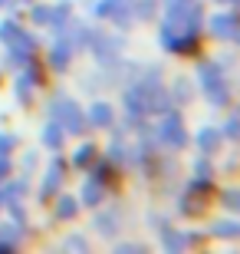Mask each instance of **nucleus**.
I'll return each mask as SVG.
<instances>
[{
    "instance_id": "4468645a",
    "label": "nucleus",
    "mask_w": 240,
    "mask_h": 254,
    "mask_svg": "<svg viewBox=\"0 0 240 254\" xmlns=\"http://www.w3.org/2000/svg\"><path fill=\"white\" fill-rule=\"evenodd\" d=\"M49 23H53V27H66V23H69V3H59V7H53V13H49Z\"/></svg>"
},
{
    "instance_id": "2eb2a0df",
    "label": "nucleus",
    "mask_w": 240,
    "mask_h": 254,
    "mask_svg": "<svg viewBox=\"0 0 240 254\" xmlns=\"http://www.w3.org/2000/svg\"><path fill=\"white\" fill-rule=\"evenodd\" d=\"M93 155H96V145H93V142H83L73 162H76V165H89V162H93Z\"/></svg>"
},
{
    "instance_id": "bb28decb",
    "label": "nucleus",
    "mask_w": 240,
    "mask_h": 254,
    "mask_svg": "<svg viewBox=\"0 0 240 254\" xmlns=\"http://www.w3.org/2000/svg\"><path fill=\"white\" fill-rule=\"evenodd\" d=\"M227 3H234V0H227Z\"/></svg>"
},
{
    "instance_id": "4be33fe9",
    "label": "nucleus",
    "mask_w": 240,
    "mask_h": 254,
    "mask_svg": "<svg viewBox=\"0 0 240 254\" xmlns=\"http://www.w3.org/2000/svg\"><path fill=\"white\" fill-rule=\"evenodd\" d=\"M175 89H178V96H175V99H178V103H185V99H188V79H178V86H175Z\"/></svg>"
},
{
    "instance_id": "0eeeda50",
    "label": "nucleus",
    "mask_w": 240,
    "mask_h": 254,
    "mask_svg": "<svg viewBox=\"0 0 240 254\" xmlns=\"http://www.w3.org/2000/svg\"><path fill=\"white\" fill-rule=\"evenodd\" d=\"M69 57H73V40H56V47H53V53H49V66L53 69H63L66 63H69Z\"/></svg>"
},
{
    "instance_id": "f257e3e1",
    "label": "nucleus",
    "mask_w": 240,
    "mask_h": 254,
    "mask_svg": "<svg viewBox=\"0 0 240 254\" xmlns=\"http://www.w3.org/2000/svg\"><path fill=\"white\" fill-rule=\"evenodd\" d=\"M0 37H3V43H7L10 60H13V63H23V66L30 63L33 50H37V40L30 37L17 20H3V23H0Z\"/></svg>"
},
{
    "instance_id": "b1692460",
    "label": "nucleus",
    "mask_w": 240,
    "mask_h": 254,
    "mask_svg": "<svg viewBox=\"0 0 240 254\" xmlns=\"http://www.w3.org/2000/svg\"><path fill=\"white\" fill-rule=\"evenodd\" d=\"M224 205H227V208H237V191H227V195H224Z\"/></svg>"
},
{
    "instance_id": "aec40b11",
    "label": "nucleus",
    "mask_w": 240,
    "mask_h": 254,
    "mask_svg": "<svg viewBox=\"0 0 240 254\" xmlns=\"http://www.w3.org/2000/svg\"><path fill=\"white\" fill-rule=\"evenodd\" d=\"M66 248H69V251H86V238H79V235H73V238H66Z\"/></svg>"
},
{
    "instance_id": "f03ea898",
    "label": "nucleus",
    "mask_w": 240,
    "mask_h": 254,
    "mask_svg": "<svg viewBox=\"0 0 240 254\" xmlns=\"http://www.w3.org/2000/svg\"><path fill=\"white\" fill-rule=\"evenodd\" d=\"M53 119L63 123V132H83V126H86L83 109H79L73 99H59V103H53Z\"/></svg>"
},
{
    "instance_id": "1a4fd4ad",
    "label": "nucleus",
    "mask_w": 240,
    "mask_h": 254,
    "mask_svg": "<svg viewBox=\"0 0 240 254\" xmlns=\"http://www.w3.org/2000/svg\"><path fill=\"white\" fill-rule=\"evenodd\" d=\"M217 142H221V132L214 129V126H207V129L197 132V145H201V152H214Z\"/></svg>"
},
{
    "instance_id": "a878e982",
    "label": "nucleus",
    "mask_w": 240,
    "mask_h": 254,
    "mask_svg": "<svg viewBox=\"0 0 240 254\" xmlns=\"http://www.w3.org/2000/svg\"><path fill=\"white\" fill-rule=\"evenodd\" d=\"M3 3H7V0H0V7H3Z\"/></svg>"
},
{
    "instance_id": "412c9836",
    "label": "nucleus",
    "mask_w": 240,
    "mask_h": 254,
    "mask_svg": "<svg viewBox=\"0 0 240 254\" xmlns=\"http://www.w3.org/2000/svg\"><path fill=\"white\" fill-rule=\"evenodd\" d=\"M13 135H3V132H0V155H10V149H13Z\"/></svg>"
},
{
    "instance_id": "39448f33",
    "label": "nucleus",
    "mask_w": 240,
    "mask_h": 254,
    "mask_svg": "<svg viewBox=\"0 0 240 254\" xmlns=\"http://www.w3.org/2000/svg\"><path fill=\"white\" fill-rule=\"evenodd\" d=\"M211 30L217 40L237 43V13H217V17H211Z\"/></svg>"
},
{
    "instance_id": "f3484780",
    "label": "nucleus",
    "mask_w": 240,
    "mask_h": 254,
    "mask_svg": "<svg viewBox=\"0 0 240 254\" xmlns=\"http://www.w3.org/2000/svg\"><path fill=\"white\" fill-rule=\"evenodd\" d=\"M30 86H33V76L27 73V76L17 83V99H20V103H30Z\"/></svg>"
},
{
    "instance_id": "ddd939ff",
    "label": "nucleus",
    "mask_w": 240,
    "mask_h": 254,
    "mask_svg": "<svg viewBox=\"0 0 240 254\" xmlns=\"http://www.w3.org/2000/svg\"><path fill=\"white\" fill-rule=\"evenodd\" d=\"M185 241H188V238L175 235L171 228H165V231H161V245H168V248H171V251H181V248H185Z\"/></svg>"
},
{
    "instance_id": "a211bd4d",
    "label": "nucleus",
    "mask_w": 240,
    "mask_h": 254,
    "mask_svg": "<svg viewBox=\"0 0 240 254\" xmlns=\"http://www.w3.org/2000/svg\"><path fill=\"white\" fill-rule=\"evenodd\" d=\"M56 215H59V218H73V215H76V201H73V198H59Z\"/></svg>"
},
{
    "instance_id": "5701e85b",
    "label": "nucleus",
    "mask_w": 240,
    "mask_h": 254,
    "mask_svg": "<svg viewBox=\"0 0 240 254\" xmlns=\"http://www.w3.org/2000/svg\"><path fill=\"white\" fill-rule=\"evenodd\" d=\"M227 135H231V139H237V116H234V119H227Z\"/></svg>"
},
{
    "instance_id": "dca6fc26",
    "label": "nucleus",
    "mask_w": 240,
    "mask_h": 254,
    "mask_svg": "<svg viewBox=\"0 0 240 254\" xmlns=\"http://www.w3.org/2000/svg\"><path fill=\"white\" fill-rule=\"evenodd\" d=\"M211 231H214L217 238H237V225H234V221H217Z\"/></svg>"
},
{
    "instance_id": "6e6552de",
    "label": "nucleus",
    "mask_w": 240,
    "mask_h": 254,
    "mask_svg": "<svg viewBox=\"0 0 240 254\" xmlns=\"http://www.w3.org/2000/svg\"><path fill=\"white\" fill-rule=\"evenodd\" d=\"M59 179H63V162L53 159V162H49V169H47V182H43V191H40V195L49 198L56 191V185H59Z\"/></svg>"
},
{
    "instance_id": "7ed1b4c3",
    "label": "nucleus",
    "mask_w": 240,
    "mask_h": 254,
    "mask_svg": "<svg viewBox=\"0 0 240 254\" xmlns=\"http://www.w3.org/2000/svg\"><path fill=\"white\" fill-rule=\"evenodd\" d=\"M201 83L207 89V99L214 106H224L227 103V86H224V76H221V66H201Z\"/></svg>"
},
{
    "instance_id": "9d476101",
    "label": "nucleus",
    "mask_w": 240,
    "mask_h": 254,
    "mask_svg": "<svg viewBox=\"0 0 240 254\" xmlns=\"http://www.w3.org/2000/svg\"><path fill=\"white\" fill-rule=\"evenodd\" d=\"M43 142H47L49 149H59V145H63V126L56 123V119L47 123V129H43Z\"/></svg>"
},
{
    "instance_id": "f8f14e48",
    "label": "nucleus",
    "mask_w": 240,
    "mask_h": 254,
    "mask_svg": "<svg viewBox=\"0 0 240 254\" xmlns=\"http://www.w3.org/2000/svg\"><path fill=\"white\" fill-rule=\"evenodd\" d=\"M115 225H119V215H115V211H105V215L96 218V228H99V231H102L105 238L115 235Z\"/></svg>"
},
{
    "instance_id": "9b49d317",
    "label": "nucleus",
    "mask_w": 240,
    "mask_h": 254,
    "mask_svg": "<svg viewBox=\"0 0 240 254\" xmlns=\"http://www.w3.org/2000/svg\"><path fill=\"white\" fill-rule=\"evenodd\" d=\"M83 201H86V205H99V201H102V182L99 179H89L83 185Z\"/></svg>"
},
{
    "instance_id": "20e7f679",
    "label": "nucleus",
    "mask_w": 240,
    "mask_h": 254,
    "mask_svg": "<svg viewBox=\"0 0 240 254\" xmlns=\"http://www.w3.org/2000/svg\"><path fill=\"white\" fill-rule=\"evenodd\" d=\"M158 132H161V139H165L171 149H185V145H188V132H185V123H181V116H178V113H165Z\"/></svg>"
},
{
    "instance_id": "6ab92c4d",
    "label": "nucleus",
    "mask_w": 240,
    "mask_h": 254,
    "mask_svg": "<svg viewBox=\"0 0 240 254\" xmlns=\"http://www.w3.org/2000/svg\"><path fill=\"white\" fill-rule=\"evenodd\" d=\"M49 13H53V7H33V23H49Z\"/></svg>"
},
{
    "instance_id": "423d86ee",
    "label": "nucleus",
    "mask_w": 240,
    "mask_h": 254,
    "mask_svg": "<svg viewBox=\"0 0 240 254\" xmlns=\"http://www.w3.org/2000/svg\"><path fill=\"white\" fill-rule=\"evenodd\" d=\"M89 123L99 126V129L112 126V123H115V113H112V106H109V103H93V106H89Z\"/></svg>"
},
{
    "instance_id": "393cba45",
    "label": "nucleus",
    "mask_w": 240,
    "mask_h": 254,
    "mask_svg": "<svg viewBox=\"0 0 240 254\" xmlns=\"http://www.w3.org/2000/svg\"><path fill=\"white\" fill-rule=\"evenodd\" d=\"M10 172V162H7V155H0V179Z\"/></svg>"
}]
</instances>
